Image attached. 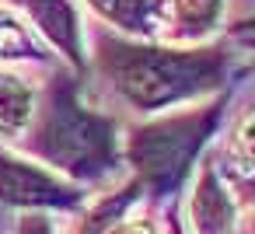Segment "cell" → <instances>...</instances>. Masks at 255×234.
Returning a JSON list of instances; mask_svg holds the SVG:
<instances>
[{
	"mask_svg": "<svg viewBox=\"0 0 255 234\" xmlns=\"http://www.w3.org/2000/svg\"><path fill=\"white\" fill-rule=\"evenodd\" d=\"M95 70L123 105L154 116L171 105L199 102L213 91L220 95L231 74V46H161L102 35Z\"/></svg>",
	"mask_w": 255,
	"mask_h": 234,
	"instance_id": "obj_1",
	"label": "cell"
},
{
	"mask_svg": "<svg viewBox=\"0 0 255 234\" xmlns=\"http://www.w3.org/2000/svg\"><path fill=\"white\" fill-rule=\"evenodd\" d=\"M28 150L46 161L49 171L63 175L74 185H98L119 175L123 140L116 116H105L84 105L77 81L56 77L49 81L42 105L32 116Z\"/></svg>",
	"mask_w": 255,
	"mask_h": 234,
	"instance_id": "obj_2",
	"label": "cell"
},
{
	"mask_svg": "<svg viewBox=\"0 0 255 234\" xmlns=\"http://www.w3.org/2000/svg\"><path fill=\"white\" fill-rule=\"evenodd\" d=\"M227 95H217L213 102H196L182 112L157 116L143 126H133L123 140V157L133 168V182L150 199H164L178 192L185 175L196 168L199 150L210 143L224 119Z\"/></svg>",
	"mask_w": 255,
	"mask_h": 234,
	"instance_id": "obj_3",
	"label": "cell"
},
{
	"mask_svg": "<svg viewBox=\"0 0 255 234\" xmlns=\"http://www.w3.org/2000/svg\"><path fill=\"white\" fill-rule=\"evenodd\" d=\"M0 203L39 213V210H74L84 203V189L63 175L35 164L21 154L0 147Z\"/></svg>",
	"mask_w": 255,
	"mask_h": 234,
	"instance_id": "obj_4",
	"label": "cell"
},
{
	"mask_svg": "<svg viewBox=\"0 0 255 234\" xmlns=\"http://www.w3.org/2000/svg\"><path fill=\"white\" fill-rule=\"evenodd\" d=\"M238 231H241V206L234 199V189L224 182L213 161H203L189 196L185 234H238Z\"/></svg>",
	"mask_w": 255,
	"mask_h": 234,
	"instance_id": "obj_5",
	"label": "cell"
},
{
	"mask_svg": "<svg viewBox=\"0 0 255 234\" xmlns=\"http://www.w3.org/2000/svg\"><path fill=\"white\" fill-rule=\"evenodd\" d=\"M25 7L28 21L39 28V35L63 53L67 63H74L77 70L88 63L84 56V25H81V14L70 0H18Z\"/></svg>",
	"mask_w": 255,
	"mask_h": 234,
	"instance_id": "obj_6",
	"label": "cell"
},
{
	"mask_svg": "<svg viewBox=\"0 0 255 234\" xmlns=\"http://www.w3.org/2000/svg\"><path fill=\"white\" fill-rule=\"evenodd\" d=\"M227 11V0H171V21L168 35L175 42H196L206 39Z\"/></svg>",
	"mask_w": 255,
	"mask_h": 234,
	"instance_id": "obj_7",
	"label": "cell"
},
{
	"mask_svg": "<svg viewBox=\"0 0 255 234\" xmlns=\"http://www.w3.org/2000/svg\"><path fill=\"white\" fill-rule=\"evenodd\" d=\"M32 116H35V91L21 77L0 70V140L25 136Z\"/></svg>",
	"mask_w": 255,
	"mask_h": 234,
	"instance_id": "obj_8",
	"label": "cell"
},
{
	"mask_svg": "<svg viewBox=\"0 0 255 234\" xmlns=\"http://www.w3.org/2000/svg\"><path fill=\"white\" fill-rule=\"evenodd\" d=\"M91 11L126 35H154L161 28L157 0H88Z\"/></svg>",
	"mask_w": 255,
	"mask_h": 234,
	"instance_id": "obj_9",
	"label": "cell"
},
{
	"mask_svg": "<svg viewBox=\"0 0 255 234\" xmlns=\"http://www.w3.org/2000/svg\"><path fill=\"white\" fill-rule=\"evenodd\" d=\"M49 60H53L49 49L25 25V18L0 7V63H49Z\"/></svg>",
	"mask_w": 255,
	"mask_h": 234,
	"instance_id": "obj_10",
	"label": "cell"
},
{
	"mask_svg": "<svg viewBox=\"0 0 255 234\" xmlns=\"http://www.w3.org/2000/svg\"><path fill=\"white\" fill-rule=\"evenodd\" d=\"M143 192H140V185L136 182H129V185H123V189H112V192H105L102 199H95L81 217H77V224L70 227V234H109V227L112 224H119L133 206H136V199H140Z\"/></svg>",
	"mask_w": 255,
	"mask_h": 234,
	"instance_id": "obj_11",
	"label": "cell"
},
{
	"mask_svg": "<svg viewBox=\"0 0 255 234\" xmlns=\"http://www.w3.org/2000/svg\"><path fill=\"white\" fill-rule=\"evenodd\" d=\"M109 234H161V227H157V220L150 213H140V217H129L126 213L119 224L109 227Z\"/></svg>",
	"mask_w": 255,
	"mask_h": 234,
	"instance_id": "obj_12",
	"label": "cell"
},
{
	"mask_svg": "<svg viewBox=\"0 0 255 234\" xmlns=\"http://www.w3.org/2000/svg\"><path fill=\"white\" fill-rule=\"evenodd\" d=\"M18 234H56V227H53V220L42 217V213H25V217L18 220Z\"/></svg>",
	"mask_w": 255,
	"mask_h": 234,
	"instance_id": "obj_13",
	"label": "cell"
},
{
	"mask_svg": "<svg viewBox=\"0 0 255 234\" xmlns=\"http://www.w3.org/2000/svg\"><path fill=\"white\" fill-rule=\"evenodd\" d=\"M168 234H185V224H182V217H178L175 203H171V213H168Z\"/></svg>",
	"mask_w": 255,
	"mask_h": 234,
	"instance_id": "obj_14",
	"label": "cell"
}]
</instances>
